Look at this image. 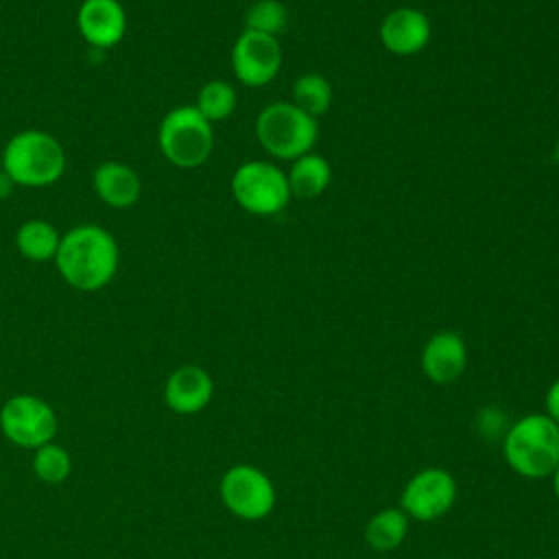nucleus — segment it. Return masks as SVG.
Masks as SVG:
<instances>
[{
  "mask_svg": "<svg viewBox=\"0 0 559 559\" xmlns=\"http://www.w3.org/2000/svg\"><path fill=\"white\" fill-rule=\"evenodd\" d=\"M282 66V48L277 37L242 31L231 48V70L242 85L262 87L271 83Z\"/></svg>",
  "mask_w": 559,
  "mask_h": 559,
  "instance_id": "10",
  "label": "nucleus"
},
{
  "mask_svg": "<svg viewBox=\"0 0 559 559\" xmlns=\"http://www.w3.org/2000/svg\"><path fill=\"white\" fill-rule=\"evenodd\" d=\"M555 162L559 164V140H557V144H555Z\"/></svg>",
  "mask_w": 559,
  "mask_h": 559,
  "instance_id": "27",
  "label": "nucleus"
},
{
  "mask_svg": "<svg viewBox=\"0 0 559 559\" xmlns=\"http://www.w3.org/2000/svg\"><path fill=\"white\" fill-rule=\"evenodd\" d=\"M162 155L177 168L201 166L214 146L212 122H207L194 105L170 109L157 129Z\"/></svg>",
  "mask_w": 559,
  "mask_h": 559,
  "instance_id": "5",
  "label": "nucleus"
},
{
  "mask_svg": "<svg viewBox=\"0 0 559 559\" xmlns=\"http://www.w3.org/2000/svg\"><path fill=\"white\" fill-rule=\"evenodd\" d=\"M456 500V480L443 467H424L415 472L400 493V509L417 522L443 518Z\"/></svg>",
  "mask_w": 559,
  "mask_h": 559,
  "instance_id": "9",
  "label": "nucleus"
},
{
  "mask_svg": "<svg viewBox=\"0 0 559 559\" xmlns=\"http://www.w3.org/2000/svg\"><path fill=\"white\" fill-rule=\"evenodd\" d=\"M255 135L262 148L277 159H297L312 151L319 122L293 103H271L255 118Z\"/></svg>",
  "mask_w": 559,
  "mask_h": 559,
  "instance_id": "4",
  "label": "nucleus"
},
{
  "mask_svg": "<svg viewBox=\"0 0 559 559\" xmlns=\"http://www.w3.org/2000/svg\"><path fill=\"white\" fill-rule=\"evenodd\" d=\"M194 107L207 122H221L229 118L236 109V90L227 81L212 79L201 85Z\"/></svg>",
  "mask_w": 559,
  "mask_h": 559,
  "instance_id": "20",
  "label": "nucleus"
},
{
  "mask_svg": "<svg viewBox=\"0 0 559 559\" xmlns=\"http://www.w3.org/2000/svg\"><path fill=\"white\" fill-rule=\"evenodd\" d=\"M509 426V415L498 406H483L476 413V432L489 443H502Z\"/></svg>",
  "mask_w": 559,
  "mask_h": 559,
  "instance_id": "23",
  "label": "nucleus"
},
{
  "mask_svg": "<svg viewBox=\"0 0 559 559\" xmlns=\"http://www.w3.org/2000/svg\"><path fill=\"white\" fill-rule=\"evenodd\" d=\"M421 371L435 384H450L461 378L467 365V347L459 332H435L421 349Z\"/></svg>",
  "mask_w": 559,
  "mask_h": 559,
  "instance_id": "12",
  "label": "nucleus"
},
{
  "mask_svg": "<svg viewBox=\"0 0 559 559\" xmlns=\"http://www.w3.org/2000/svg\"><path fill=\"white\" fill-rule=\"evenodd\" d=\"M286 177H288L290 197L314 199L330 186L332 168L323 155H317L310 151V153L293 159V166L288 168Z\"/></svg>",
  "mask_w": 559,
  "mask_h": 559,
  "instance_id": "16",
  "label": "nucleus"
},
{
  "mask_svg": "<svg viewBox=\"0 0 559 559\" xmlns=\"http://www.w3.org/2000/svg\"><path fill=\"white\" fill-rule=\"evenodd\" d=\"M231 194L236 203L258 216L282 212L290 201L288 177L271 162L251 159L236 168L231 177Z\"/></svg>",
  "mask_w": 559,
  "mask_h": 559,
  "instance_id": "6",
  "label": "nucleus"
},
{
  "mask_svg": "<svg viewBox=\"0 0 559 559\" xmlns=\"http://www.w3.org/2000/svg\"><path fill=\"white\" fill-rule=\"evenodd\" d=\"M0 430L11 443L35 450L55 439L57 413L46 400L31 393H20L2 404Z\"/></svg>",
  "mask_w": 559,
  "mask_h": 559,
  "instance_id": "8",
  "label": "nucleus"
},
{
  "mask_svg": "<svg viewBox=\"0 0 559 559\" xmlns=\"http://www.w3.org/2000/svg\"><path fill=\"white\" fill-rule=\"evenodd\" d=\"M59 242L61 234L44 218H28L15 231V247L31 262L55 260Z\"/></svg>",
  "mask_w": 559,
  "mask_h": 559,
  "instance_id": "17",
  "label": "nucleus"
},
{
  "mask_svg": "<svg viewBox=\"0 0 559 559\" xmlns=\"http://www.w3.org/2000/svg\"><path fill=\"white\" fill-rule=\"evenodd\" d=\"M411 518L400 507L376 511L365 526V542L378 552L395 550L408 535Z\"/></svg>",
  "mask_w": 559,
  "mask_h": 559,
  "instance_id": "18",
  "label": "nucleus"
},
{
  "mask_svg": "<svg viewBox=\"0 0 559 559\" xmlns=\"http://www.w3.org/2000/svg\"><path fill=\"white\" fill-rule=\"evenodd\" d=\"M13 188H15V183H13V179L0 168V201H4L11 192H13Z\"/></svg>",
  "mask_w": 559,
  "mask_h": 559,
  "instance_id": "25",
  "label": "nucleus"
},
{
  "mask_svg": "<svg viewBox=\"0 0 559 559\" xmlns=\"http://www.w3.org/2000/svg\"><path fill=\"white\" fill-rule=\"evenodd\" d=\"M214 395L212 376L199 365L177 367L164 384V402L179 415H194L203 411Z\"/></svg>",
  "mask_w": 559,
  "mask_h": 559,
  "instance_id": "13",
  "label": "nucleus"
},
{
  "mask_svg": "<svg viewBox=\"0 0 559 559\" xmlns=\"http://www.w3.org/2000/svg\"><path fill=\"white\" fill-rule=\"evenodd\" d=\"M544 413L559 426V378L548 386L544 395Z\"/></svg>",
  "mask_w": 559,
  "mask_h": 559,
  "instance_id": "24",
  "label": "nucleus"
},
{
  "mask_svg": "<svg viewBox=\"0 0 559 559\" xmlns=\"http://www.w3.org/2000/svg\"><path fill=\"white\" fill-rule=\"evenodd\" d=\"M502 454L522 478H550L559 465V426L546 413H528L511 421Z\"/></svg>",
  "mask_w": 559,
  "mask_h": 559,
  "instance_id": "2",
  "label": "nucleus"
},
{
  "mask_svg": "<svg viewBox=\"0 0 559 559\" xmlns=\"http://www.w3.org/2000/svg\"><path fill=\"white\" fill-rule=\"evenodd\" d=\"M76 28L94 48H114L127 33V13L120 0H83L76 11Z\"/></svg>",
  "mask_w": 559,
  "mask_h": 559,
  "instance_id": "11",
  "label": "nucleus"
},
{
  "mask_svg": "<svg viewBox=\"0 0 559 559\" xmlns=\"http://www.w3.org/2000/svg\"><path fill=\"white\" fill-rule=\"evenodd\" d=\"M120 262L116 238L100 225H76L61 234L55 255L59 275L76 290L96 293L105 288Z\"/></svg>",
  "mask_w": 559,
  "mask_h": 559,
  "instance_id": "1",
  "label": "nucleus"
},
{
  "mask_svg": "<svg viewBox=\"0 0 559 559\" xmlns=\"http://www.w3.org/2000/svg\"><path fill=\"white\" fill-rule=\"evenodd\" d=\"M218 493L229 513L240 520H264L275 507V485L255 465H231L218 483Z\"/></svg>",
  "mask_w": 559,
  "mask_h": 559,
  "instance_id": "7",
  "label": "nucleus"
},
{
  "mask_svg": "<svg viewBox=\"0 0 559 559\" xmlns=\"http://www.w3.org/2000/svg\"><path fill=\"white\" fill-rule=\"evenodd\" d=\"M288 24V9L280 0H255L245 13V28L273 35L284 31Z\"/></svg>",
  "mask_w": 559,
  "mask_h": 559,
  "instance_id": "22",
  "label": "nucleus"
},
{
  "mask_svg": "<svg viewBox=\"0 0 559 559\" xmlns=\"http://www.w3.org/2000/svg\"><path fill=\"white\" fill-rule=\"evenodd\" d=\"M0 168H2V151H0Z\"/></svg>",
  "mask_w": 559,
  "mask_h": 559,
  "instance_id": "28",
  "label": "nucleus"
},
{
  "mask_svg": "<svg viewBox=\"0 0 559 559\" xmlns=\"http://www.w3.org/2000/svg\"><path fill=\"white\" fill-rule=\"evenodd\" d=\"M550 480H552V489H555V496H557V500H559V465L555 467V472H552Z\"/></svg>",
  "mask_w": 559,
  "mask_h": 559,
  "instance_id": "26",
  "label": "nucleus"
},
{
  "mask_svg": "<svg viewBox=\"0 0 559 559\" xmlns=\"http://www.w3.org/2000/svg\"><path fill=\"white\" fill-rule=\"evenodd\" d=\"M290 103L317 120L328 114L332 105V87L323 74L306 72L295 79Z\"/></svg>",
  "mask_w": 559,
  "mask_h": 559,
  "instance_id": "19",
  "label": "nucleus"
},
{
  "mask_svg": "<svg viewBox=\"0 0 559 559\" xmlns=\"http://www.w3.org/2000/svg\"><path fill=\"white\" fill-rule=\"evenodd\" d=\"M2 170L15 186L46 188L61 179L66 170V151L48 131L24 129L4 144Z\"/></svg>",
  "mask_w": 559,
  "mask_h": 559,
  "instance_id": "3",
  "label": "nucleus"
},
{
  "mask_svg": "<svg viewBox=\"0 0 559 559\" xmlns=\"http://www.w3.org/2000/svg\"><path fill=\"white\" fill-rule=\"evenodd\" d=\"M380 39L393 55H415L424 50L430 39V20L415 7H397L384 15L380 24Z\"/></svg>",
  "mask_w": 559,
  "mask_h": 559,
  "instance_id": "14",
  "label": "nucleus"
},
{
  "mask_svg": "<svg viewBox=\"0 0 559 559\" xmlns=\"http://www.w3.org/2000/svg\"><path fill=\"white\" fill-rule=\"evenodd\" d=\"M92 181L98 199L105 205L116 210H127L135 205L142 194L140 175L135 173V168H131L124 162H116V159L100 162L94 170Z\"/></svg>",
  "mask_w": 559,
  "mask_h": 559,
  "instance_id": "15",
  "label": "nucleus"
},
{
  "mask_svg": "<svg viewBox=\"0 0 559 559\" xmlns=\"http://www.w3.org/2000/svg\"><path fill=\"white\" fill-rule=\"evenodd\" d=\"M33 472H35V476L39 480H44L48 485L63 483L70 476V472H72L70 452L63 445L55 443V441L35 448Z\"/></svg>",
  "mask_w": 559,
  "mask_h": 559,
  "instance_id": "21",
  "label": "nucleus"
}]
</instances>
